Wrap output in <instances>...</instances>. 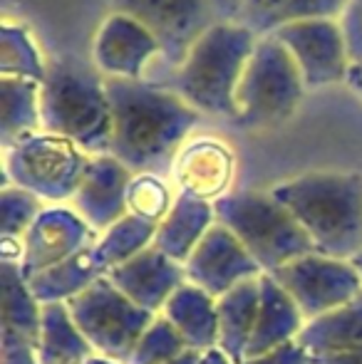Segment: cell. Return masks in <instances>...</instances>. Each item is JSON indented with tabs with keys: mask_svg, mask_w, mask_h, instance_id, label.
I'll list each match as a JSON object with an SVG mask.
<instances>
[{
	"mask_svg": "<svg viewBox=\"0 0 362 364\" xmlns=\"http://www.w3.org/2000/svg\"><path fill=\"white\" fill-rule=\"evenodd\" d=\"M348 85H350V90H355L362 97V65H353V68H350Z\"/></svg>",
	"mask_w": 362,
	"mask_h": 364,
	"instance_id": "8d00e7d4",
	"label": "cell"
},
{
	"mask_svg": "<svg viewBox=\"0 0 362 364\" xmlns=\"http://www.w3.org/2000/svg\"><path fill=\"white\" fill-rule=\"evenodd\" d=\"M97 352L87 337L80 332L70 315L68 302L43 305V327H40L38 357L40 364H80Z\"/></svg>",
	"mask_w": 362,
	"mask_h": 364,
	"instance_id": "484cf974",
	"label": "cell"
},
{
	"mask_svg": "<svg viewBox=\"0 0 362 364\" xmlns=\"http://www.w3.org/2000/svg\"><path fill=\"white\" fill-rule=\"evenodd\" d=\"M68 307L92 350L100 357L119 364H127L139 337L156 317L122 295L107 275L73 297Z\"/></svg>",
	"mask_w": 362,
	"mask_h": 364,
	"instance_id": "ba28073f",
	"label": "cell"
},
{
	"mask_svg": "<svg viewBox=\"0 0 362 364\" xmlns=\"http://www.w3.org/2000/svg\"><path fill=\"white\" fill-rule=\"evenodd\" d=\"M350 263H353V265H355V268H358V273H360V278H362V250H360V253H358V255H355V258H353V260H350Z\"/></svg>",
	"mask_w": 362,
	"mask_h": 364,
	"instance_id": "60d3db41",
	"label": "cell"
},
{
	"mask_svg": "<svg viewBox=\"0 0 362 364\" xmlns=\"http://www.w3.org/2000/svg\"><path fill=\"white\" fill-rule=\"evenodd\" d=\"M112 107L110 154L134 173H171L201 114L176 92L142 80L105 77Z\"/></svg>",
	"mask_w": 362,
	"mask_h": 364,
	"instance_id": "6da1fadb",
	"label": "cell"
},
{
	"mask_svg": "<svg viewBox=\"0 0 362 364\" xmlns=\"http://www.w3.org/2000/svg\"><path fill=\"white\" fill-rule=\"evenodd\" d=\"M233 173H236V156L231 146L221 139L198 136L186 141L171 166V178L181 196H191L198 201L216 203L226 193H231Z\"/></svg>",
	"mask_w": 362,
	"mask_h": 364,
	"instance_id": "5bb4252c",
	"label": "cell"
},
{
	"mask_svg": "<svg viewBox=\"0 0 362 364\" xmlns=\"http://www.w3.org/2000/svg\"><path fill=\"white\" fill-rule=\"evenodd\" d=\"M313 364H362V295L305 325L298 337Z\"/></svg>",
	"mask_w": 362,
	"mask_h": 364,
	"instance_id": "ac0fdd59",
	"label": "cell"
},
{
	"mask_svg": "<svg viewBox=\"0 0 362 364\" xmlns=\"http://www.w3.org/2000/svg\"><path fill=\"white\" fill-rule=\"evenodd\" d=\"M134 178V171L127 168L112 154L92 156L82 176L78 193L70 206L80 213L97 233H105L110 225L127 216V191Z\"/></svg>",
	"mask_w": 362,
	"mask_h": 364,
	"instance_id": "9a60e30c",
	"label": "cell"
},
{
	"mask_svg": "<svg viewBox=\"0 0 362 364\" xmlns=\"http://www.w3.org/2000/svg\"><path fill=\"white\" fill-rule=\"evenodd\" d=\"M90 154L58 134H40L3 151V186H20L50 206L73 201L90 166Z\"/></svg>",
	"mask_w": 362,
	"mask_h": 364,
	"instance_id": "52a82bcc",
	"label": "cell"
},
{
	"mask_svg": "<svg viewBox=\"0 0 362 364\" xmlns=\"http://www.w3.org/2000/svg\"><path fill=\"white\" fill-rule=\"evenodd\" d=\"M156 228L159 225L127 213L122 220L110 225L105 233H100L97 243L92 245V255H95V265L100 270V275L112 273L115 268L137 258L142 250L154 245Z\"/></svg>",
	"mask_w": 362,
	"mask_h": 364,
	"instance_id": "4316f807",
	"label": "cell"
},
{
	"mask_svg": "<svg viewBox=\"0 0 362 364\" xmlns=\"http://www.w3.org/2000/svg\"><path fill=\"white\" fill-rule=\"evenodd\" d=\"M271 278L280 285L295 305L300 307L305 322L333 315L362 295V278L350 260L328 258L310 253L283 265Z\"/></svg>",
	"mask_w": 362,
	"mask_h": 364,
	"instance_id": "9c48e42d",
	"label": "cell"
},
{
	"mask_svg": "<svg viewBox=\"0 0 362 364\" xmlns=\"http://www.w3.org/2000/svg\"><path fill=\"white\" fill-rule=\"evenodd\" d=\"M305 317L295 300L288 295L271 275H261V302H258L256 330L248 345L246 360L261 357L271 350L295 342L305 330Z\"/></svg>",
	"mask_w": 362,
	"mask_h": 364,
	"instance_id": "d6986e66",
	"label": "cell"
},
{
	"mask_svg": "<svg viewBox=\"0 0 362 364\" xmlns=\"http://www.w3.org/2000/svg\"><path fill=\"white\" fill-rule=\"evenodd\" d=\"M43 132L75 141L90 156L110 154L112 107L105 77L80 63H55L40 85Z\"/></svg>",
	"mask_w": 362,
	"mask_h": 364,
	"instance_id": "277c9868",
	"label": "cell"
},
{
	"mask_svg": "<svg viewBox=\"0 0 362 364\" xmlns=\"http://www.w3.org/2000/svg\"><path fill=\"white\" fill-rule=\"evenodd\" d=\"M213 211L268 275L315 253L308 233L271 191H231L213 203Z\"/></svg>",
	"mask_w": 362,
	"mask_h": 364,
	"instance_id": "5b68a950",
	"label": "cell"
},
{
	"mask_svg": "<svg viewBox=\"0 0 362 364\" xmlns=\"http://www.w3.org/2000/svg\"><path fill=\"white\" fill-rule=\"evenodd\" d=\"M203 362V355L201 352H196V350H186L181 357H176L174 362H169V364H201Z\"/></svg>",
	"mask_w": 362,
	"mask_h": 364,
	"instance_id": "74e56055",
	"label": "cell"
},
{
	"mask_svg": "<svg viewBox=\"0 0 362 364\" xmlns=\"http://www.w3.org/2000/svg\"><path fill=\"white\" fill-rule=\"evenodd\" d=\"M3 278V305H0V340L28 342L38 347L40 327H43V305L33 295L28 278L23 275L20 265L3 263L0 265Z\"/></svg>",
	"mask_w": 362,
	"mask_h": 364,
	"instance_id": "603a6c76",
	"label": "cell"
},
{
	"mask_svg": "<svg viewBox=\"0 0 362 364\" xmlns=\"http://www.w3.org/2000/svg\"><path fill=\"white\" fill-rule=\"evenodd\" d=\"M80 364H119V362H112V360H107V357L95 355V357H90V360H85V362H80Z\"/></svg>",
	"mask_w": 362,
	"mask_h": 364,
	"instance_id": "ab89813d",
	"label": "cell"
},
{
	"mask_svg": "<svg viewBox=\"0 0 362 364\" xmlns=\"http://www.w3.org/2000/svg\"><path fill=\"white\" fill-rule=\"evenodd\" d=\"M258 35L241 23H216L201 35L169 80L171 92L198 114L236 122V90L253 55Z\"/></svg>",
	"mask_w": 362,
	"mask_h": 364,
	"instance_id": "3957f363",
	"label": "cell"
},
{
	"mask_svg": "<svg viewBox=\"0 0 362 364\" xmlns=\"http://www.w3.org/2000/svg\"><path fill=\"white\" fill-rule=\"evenodd\" d=\"M213 223H216L213 203L176 193L169 216L156 228L154 248L183 265L198 248V243L206 238L208 230L213 228Z\"/></svg>",
	"mask_w": 362,
	"mask_h": 364,
	"instance_id": "44dd1931",
	"label": "cell"
},
{
	"mask_svg": "<svg viewBox=\"0 0 362 364\" xmlns=\"http://www.w3.org/2000/svg\"><path fill=\"white\" fill-rule=\"evenodd\" d=\"M174 325V330L181 335L188 350H196L201 355L216 350L218 345V305L216 297L206 290L186 283L181 285L164 310L159 312Z\"/></svg>",
	"mask_w": 362,
	"mask_h": 364,
	"instance_id": "ffe728a7",
	"label": "cell"
},
{
	"mask_svg": "<svg viewBox=\"0 0 362 364\" xmlns=\"http://www.w3.org/2000/svg\"><path fill=\"white\" fill-rule=\"evenodd\" d=\"M201 364H233L231 360H228L226 355H223L221 350H211L203 355V362Z\"/></svg>",
	"mask_w": 362,
	"mask_h": 364,
	"instance_id": "f35d334b",
	"label": "cell"
},
{
	"mask_svg": "<svg viewBox=\"0 0 362 364\" xmlns=\"http://www.w3.org/2000/svg\"><path fill=\"white\" fill-rule=\"evenodd\" d=\"M273 38L293 55L305 87H328L348 82L350 55L340 20H300L273 30Z\"/></svg>",
	"mask_w": 362,
	"mask_h": 364,
	"instance_id": "8fae6325",
	"label": "cell"
},
{
	"mask_svg": "<svg viewBox=\"0 0 362 364\" xmlns=\"http://www.w3.org/2000/svg\"><path fill=\"white\" fill-rule=\"evenodd\" d=\"M100 233L73 206H48L23 238L25 255L20 270L25 278L75 258L92 248Z\"/></svg>",
	"mask_w": 362,
	"mask_h": 364,
	"instance_id": "7c38bea8",
	"label": "cell"
},
{
	"mask_svg": "<svg viewBox=\"0 0 362 364\" xmlns=\"http://www.w3.org/2000/svg\"><path fill=\"white\" fill-rule=\"evenodd\" d=\"M258 302H261V278L246 280L216 300L218 305V345L233 364L246 362V352L256 330Z\"/></svg>",
	"mask_w": 362,
	"mask_h": 364,
	"instance_id": "7402d4cb",
	"label": "cell"
},
{
	"mask_svg": "<svg viewBox=\"0 0 362 364\" xmlns=\"http://www.w3.org/2000/svg\"><path fill=\"white\" fill-rule=\"evenodd\" d=\"M100 278L102 275L95 265L92 248H87L75 258L28 278V285L40 305H55V302H70Z\"/></svg>",
	"mask_w": 362,
	"mask_h": 364,
	"instance_id": "83f0119b",
	"label": "cell"
},
{
	"mask_svg": "<svg viewBox=\"0 0 362 364\" xmlns=\"http://www.w3.org/2000/svg\"><path fill=\"white\" fill-rule=\"evenodd\" d=\"M0 75L33 80L43 85L48 77V65L43 63L33 38L25 28L13 23H3L0 35Z\"/></svg>",
	"mask_w": 362,
	"mask_h": 364,
	"instance_id": "f1b7e54d",
	"label": "cell"
},
{
	"mask_svg": "<svg viewBox=\"0 0 362 364\" xmlns=\"http://www.w3.org/2000/svg\"><path fill=\"white\" fill-rule=\"evenodd\" d=\"M0 364H40L38 347L28 342L0 340Z\"/></svg>",
	"mask_w": 362,
	"mask_h": 364,
	"instance_id": "e575fe53",
	"label": "cell"
},
{
	"mask_svg": "<svg viewBox=\"0 0 362 364\" xmlns=\"http://www.w3.org/2000/svg\"><path fill=\"white\" fill-rule=\"evenodd\" d=\"M97 73L117 80H142L147 65L159 55L156 40L127 15L112 13L102 23L92 45Z\"/></svg>",
	"mask_w": 362,
	"mask_h": 364,
	"instance_id": "2e32d148",
	"label": "cell"
},
{
	"mask_svg": "<svg viewBox=\"0 0 362 364\" xmlns=\"http://www.w3.org/2000/svg\"><path fill=\"white\" fill-rule=\"evenodd\" d=\"M186 342L164 315H156L139 337L127 364H169L186 352Z\"/></svg>",
	"mask_w": 362,
	"mask_h": 364,
	"instance_id": "1f68e13d",
	"label": "cell"
},
{
	"mask_svg": "<svg viewBox=\"0 0 362 364\" xmlns=\"http://www.w3.org/2000/svg\"><path fill=\"white\" fill-rule=\"evenodd\" d=\"M340 28L345 35L350 63L362 65V0H348L340 15Z\"/></svg>",
	"mask_w": 362,
	"mask_h": 364,
	"instance_id": "d6a6232c",
	"label": "cell"
},
{
	"mask_svg": "<svg viewBox=\"0 0 362 364\" xmlns=\"http://www.w3.org/2000/svg\"><path fill=\"white\" fill-rule=\"evenodd\" d=\"M271 193L308 233L315 253L353 260L362 250V173L310 171Z\"/></svg>",
	"mask_w": 362,
	"mask_h": 364,
	"instance_id": "7a4b0ae2",
	"label": "cell"
},
{
	"mask_svg": "<svg viewBox=\"0 0 362 364\" xmlns=\"http://www.w3.org/2000/svg\"><path fill=\"white\" fill-rule=\"evenodd\" d=\"M183 270L188 283L206 290L216 300L236 285L266 275L261 265L253 260V255L243 248L241 240L218 220L198 243L191 258L183 263Z\"/></svg>",
	"mask_w": 362,
	"mask_h": 364,
	"instance_id": "4fadbf2b",
	"label": "cell"
},
{
	"mask_svg": "<svg viewBox=\"0 0 362 364\" xmlns=\"http://www.w3.org/2000/svg\"><path fill=\"white\" fill-rule=\"evenodd\" d=\"M348 0H246L241 25L258 38L300 20H335L343 15Z\"/></svg>",
	"mask_w": 362,
	"mask_h": 364,
	"instance_id": "d4e9b609",
	"label": "cell"
},
{
	"mask_svg": "<svg viewBox=\"0 0 362 364\" xmlns=\"http://www.w3.org/2000/svg\"><path fill=\"white\" fill-rule=\"evenodd\" d=\"M176 196L171 193V186L159 173H134L127 191V211L129 216L159 225L169 216Z\"/></svg>",
	"mask_w": 362,
	"mask_h": 364,
	"instance_id": "f546056e",
	"label": "cell"
},
{
	"mask_svg": "<svg viewBox=\"0 0 362 364\" xmlns=\"http://www.w3.org/2000/svg\"><path fill=\"white\" fill-rule=\"evenodd\" d=\"M216 23H241L246 0H206Z\"/></svg>",
	"mask_w": 362,
	"mask_h": 364,
	"instance_id": "d590c367",
	"label": "cell"
},
{
	"mask_svg": "<svg viewBox=\"0 0 362 364\" xmlns=\"http://www.w3.org/2000/svg\"><path fill=\"white\" fill-rule=\"evenodd\" d=\"M43 132L40 85L20 77H0V141L3 151Z\"/></svg>",
	"mask_w": 362,
	"mask_h": 364,
	"instance_id": "cb8c5ba5",
	"label": "cell"
},
{
	"mask_svg": "<svg viewBox=\"0 0 362 364\" xmlns=\"http://www.w3.org/2000/svg\"><path fill=\"white\" fill-rule=\"evenodd\" d=\"M308 90L293 55L273 38H258L236 90V122L248 129H271L295 112Z\"/></svg>",
	"mask_w": 362,
	"mask_h": 364,
	"instance_id": "8992f818",
	"label": "cell"
},
{
	"mask_svg": "<svg viewBox=\"0 0 362 364\" xmlns=\"http://www.w3.org/2000/svg\"><path fill=\"white\" fill-rule=\"evenodd\" d=\"M112 13L137 20L159 45L169 68H179L193 45L216 25L206 0H110Z\"/></svg>",
	"mask_w": 362,
	"mask_h": 364,
	"instance_id": "30bf717a",
	"label": "cell"
},
{
	"mask_svg": "<svg viewBox=\"0 0 362 364\" xmlns=\"http://www.w3.org/2000/svg\"><path fill=\"white\" fill-rule=\"evenodd\" d=\"M45 201L20 186L0 188V238H20L28 235L33 223L45 211Z\"/></svg>",
	"mask_w": 362,
	"mask_h": 364,
	"instance_id": "4dcf8cb0",
	"label": "cell"
},
{
	"mask_svg": "<svg viewBox=\"0 0 362 364\" xmlns=\"http://www.w3.org/2000/svg\"><path fill=\"white\" fill-rule=\"evenodd\" d=\"M241 364H313L308 350L300 345L298 340L288 342V345L278 347V350H271L261 357H251V360L241 362Z\"/></svg>",
	"mask_w": 362,
	"mask_h": 364,
	"instance_id": "836d02e7",
	"label": "cell"
},
{
	"mask_svg": "<svg viewBox=\"0 0 362 364\" xmlns=\"http://www.w3.org/2000/svg\"><path fill=\"white\" fill-rule=\"evenodd\" d=\"M107 278L115 283V288L122 295H127L134 305H139L142 310L151 312V315H159L169 302V297L181 285L188 283L183 265L171 260L161 250H156L154 245L142 250L129 263L107 273Z\"/></svg>",
	"mask_w": 362,
	"mask_h": 364,
	"instance_id": "e0dca14e",
	"label": "cell"
}]
</instances>
